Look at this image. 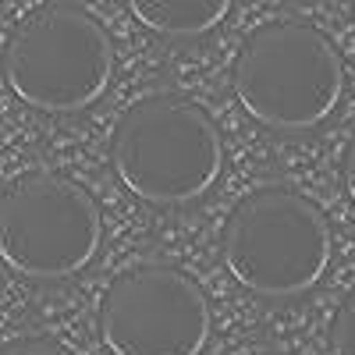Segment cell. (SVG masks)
Returning <instances> with one entry per match:
<instances>
[{
    "label": "cell",
    "mask_w": 355,
    "mask_h": 355,
    "mask_svg": "<svg viewBox=\"0 0 355 355\" xmlns=\"http://www.w3.org/2000/svg\"><path fill=\"white\" fill-rule=\"evenodd\" d=\"M224 142L214 117L178 93L135 100L114 125L110 167L132 196L153 206H185L220 178Z\"/></svg>",
    "instance_id": "cell-1"
},
{
    "label": "cell",
    "mask_w": 355,
    "mask_h": 355,
    "mask_svg": "<svg viewBox=\"0 0 355 355\" xmlns=\"http://www.w3.org/2000/svg\"><path fill=\"white\" fill-rule=\"evenodd\" d=\"M231 277L263 299H295L320 284L331 263V224L291 185H263L234 202L220 231Z\"/></svg>",
    "instance_id": "cell-2"
},
{
    "label": "cell",
    "mask_w": 355,
    "mask_h": 355,
    "mask_svg": "<svg viewBox=\"0 0 355 355\" xmlns=\"http://www.w3.org/2000/svg\"><path fill=\"white\" fill-rule=\"evenodd\" d=\"M234 96L252 121L277 132H306L327 121L345 93L334 43L306 21H266L234 57Z\"/></svg>",
    "instance_id": "cell-3"
},
{
    "label": "cell",
    "mask_w": 355,
    "mask_h": 355,
    "mask_svg": "<svg viewBox=\"0 0 355 355\" xmlns=\"http://www.w3.org/2000/svg\"><path fill=\"white\" fill-rule=\"evenodd\" d=\"M114 75L107 28L71 0L28 11L4 43V78L11 93L46 114H71L96 103Z\"/></svg>",
    "instance_id": "cell-4"
},
{
    "label": "cell",
    "mask_w": 355,
    "mask_h": 355,
    "mask_svg": "<svg viewBox=\"0 0 355 355\" xmlns=\"http://www.w3.org/2000/svg\"><path fill=\"white\" fill-rule=\"evenodd\" d=\"M103 217L78 182L28 171L0 192V259L25 277H71L96 259Z\"/></svg>",
    "instance_id": "cell-5"
},
{
    "label": "cell",
    "mask_w": 355,
    "mask_h": 355,
    "mask_svg": "<svg viewBox=\"0 0 355 355\" xmlns=\"http://www.w3.org/2000/svg\"><path fill=\"white\" fill-rule=\"evenodd\" d=\"M100 338L114 355H199L210 341V302L182 266L135 263L103 295Z\"/></svg>",
    "instance_id": "cell-6"
},
{
    "label": "cell",
    "mask_w": 355,
    "mask_h": 355,
    "mask_svg": "<svg viewBox=\"0 0 355 355\" xmlns=\"http://www.w3.org/2000/svg\"><path fill=\"white\" fill-rule=\"evenodd\" d=\"M132 18L157 36L192 40L224 21L231 0H125Z\"/></svg>",
    "instance_id": "cell-7"
},
{
    "label": "cell",
    "mask_w": 355,
    "mask_h": 355,
    "mask_svg": "<svg viewBox=\"0 0 355 355\" xmlns=\"http://www.w3.org/2000/svg\"><path fill=\"white\" fill-rule=\"evenodd\" d=\"M327 341H331V355H355V288H348L341 306L334 309Z\"/></svg>",
    "instance_id": "cell-8"
},
{
    "label": "cell",
    "mask_w": 355,
    "mask_h": 355,
    "mask_svg": "<svg viewBox=\"0 0 355 355\" xmlns=\"http://www.w3.org/2000/svg\"><path fill=\"white\" fill-rule=\"evenodd\" d=\"M345 189L355 199V135L348 139V150H345Z\"/></svg>",
    "instance_id": "cell-9"
},
{
    "label": "cell",
    "mask_w": 355,
    "mask_h": 355,
    "mask_svg": "<svg viewBox=\"0 0 355 355\" xmlns=\"http://www.w3.org/2000/svg\"><path fill=\"white\" fill-rule=\"evenodd\" d=\"M299 355H327V352H320V348H302Z\"/></svg>",
    "instance_id": "cell-10"
},
{
    "label": "cell",
    "mask_w": 355,
    "mask_h": 355,
    "mask_svg": "<svg viewBox=\"0 0 355 355\" xmlns=\"http://www.w3.org/2000/svg\"><path fill=\"white\" fill-rule=\"evenodd\" d=\"M71 355H100V352H93V348H78V352H71Z\"/></svg>",
    "instance_id": "cell-11"
},
{
    "label": "cell",
    "mask_w": 355,
    "mask_h": 355,
    "mask_svg": "<svg viewBox=\"0 0 355 355\" xmlns=\"http://www.w3.org/2000/svg\"><path fill=\"white\" fill-rule=\"evenodd\" d=\"M352 11H355V0H352Z\"/></svg>",
    "instance_id": "cell-12"
}]
</instances>
